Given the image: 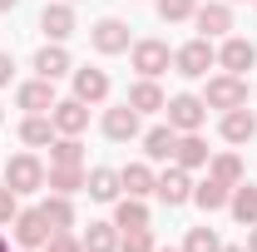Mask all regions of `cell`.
<instances>
[{
	"label": "cell",
	"mask_w": 257,
	"mask_h": 252,
	"mask_svg": "<svg viewBox=\"0 0 257 252\" xmlns=\"http://www.w3.org/2000/svg\"><path fill=\"white\" fill-rule=\"evenodd\" d=\"M208 69H218V45H213V40L193 35L188 45L173 50V74H183V79H208Z\"/></svg>",
	"instance_id": "6da1fadb"
},
{
	"label": "cell",
	"mask_w": 257,
	"mask_h": 252,
	"mask_svg": "<svg viewBox=\"0 0 257 252\" xmlns=\"http://www.w3.org/2000/svg\"><path fill=\"white\" fill-rule=\"evenodd\" d=\"M0 168H5V188H15L20 198L25 193H45V173L50 168L40 163V154H15V158H5Z\"/></svg>",
	"instance_id": "3957f363"
},
{
	"label": "cell",
	"mask_w": 257,
	"mask_h": 252,
	"mask_svg": "<svg viewBox=\"0 0 257 252\" xmlns=\"http://www.w3.org/2000/svg\"><path fill=\"white\" fill-rule=\"evenodd\" d=\"M69 69H74V60H69V50H64V45L50 40V45H40V50H35V74H40V79H64Z\"/></svg>",
	"instance_id": "ac0fdd59"
},
{
	"label": "cell",
	"mask_w": 257,
	"mask_h": 252,
	"mask_svg": "<svg viewBox=\"0 0 257 252\" xmlns=\"http://www.w3.org/2000/svg\"><path fill=\"white\" fill-rule=\"evenodd\" d=\"M55 79H40V74H35V79H25V84H20V89H15V104H20V109H25V114H50V109H55Z\"/></svg>",
	"instance_id": "9a60e30c"
},
{
	"label": "cell",
	"mask_w": 257,
	"mask_h": 252,
	"mask_svg": "<svg viewBox=\"0 0 257 252\" xmlns=\"http://www.w3.org/2000/svg\"><path fill=\"white\" fill-rule=\"evenodd\" d=\"M227 213L242 222V227H252V222H257V188L247 183V178L232 188V198H227Z\"/></svg>",
	"instance_id": "83f0119b"
},
{
	"label": "cell",
	"mask_w": 257,
	"mask_h": 252,
	"mask_svg": "<svg viewBox=\"0 0 257 252\" xmlns=\"http://www.w3.org/2000/svg\"><path fill=\"white\" fill-rule=\"evenodd\" d=\"M154 252H183V247H154Z\"/></svg>",
	"instance_id": "b9f144b4"
},
{
	"label": "cell",
	"mask_w": 257,
	"mask_h": 252,
	"mask_svg": "<svg viewBox=\"0 0 257 252\" xmlns=\"http://www.w3.org/2000/svg\"><path fill=\"white\" fill-rule=\"evenodd\" d=\"M218 134H223V144H252L257 139V114L242 104V109H227L223 119H218Z\"/></svg>",
	"instance_id": "e0dca14e"
},
{
	"label": "cell",
	"mask_w": 257,
	"mask_h": 252,
	"mask_svg": "<svg viewBox=\"0 0 257 252\" xmlns=\"http://www.w3.org/2000/svg\"><path fill=\"white\" fill-rule=\"evenodd\" d=\"M128 60L139 69V79H159L163 69H173V50H168V40H134L128 45Z\"/></svg>",
	"instance_id": "277c9868"
},
{
	"label": "cell",
	"mask_w": 257,
	"mask_h": 252,
	"mask_svg": "<svg viewBox=\"0 0 257 252\" xmlns=\"http://www.w3.org/2000/svg\"><path fill=\"white\" fill-rule=\"evenodd\" d=\"M203 104L208 109H218V114H227V109H242L247 104V79L242 74H208V84H203Z\"/></svg>",
	"instance_id": "7a4b0ae2"
},
{
	"label": "cell",
	"mask_w": 257,
	"mask_h": 252,
	"mask_svg": "<svg viewBox=\"0 0 257 252\" xmlns=\"http://www.w3.org/2000/svg\"><path fill=\"white\" fill-rule=\"evenodd\" d=\"M15 213H20V193L0 183V222H15Z\"/></svg>",
	"instance_id": "d590c367"
},
{
	"label": "cell",
	"mask_w": 257,
	"mask_h": 252,
	"mask_svg": "<svg viewBox=\"0 0 257 252\" xmlns=\"http://www.w3.org/2000/svg\"><path fill=\"white\" fill-rule=\"evenodd\" d=\"M154 232L149 227H139V232H119V252H154Z\"/></svg>",
	"instance_id": "836d02e7"
},
{
	"label": "cell",
	"mask_w": 257,
	"mask_h": 252,
	"mask_svg": "<svg viewBox=\"0 0 257 252\" xmlns=\"http://www.w3.org/2000/svg\"><path fill=\"white\" fill-rule=\"evenodd\" d=\"M252 10H257V0H252Z\"/></svg>",
	"instance_id": "7dc6e473"
},
{
	"label": "cell",
	"mask_w": 257,
	"mask_h": 252,
	"mask_svg": "<svg viewBox=\"0 0 257 252\" xmlns=\"http://www.w3.org/2000/svg\"><path fill=\"white\" fill-rule=\"evenodd\" d=\"M99 129H104V139H114V144H134L139 134H144V114L134 109V104H114V109H104V119H99Z\"/></svg>",
	"instance_id": "8992f818"
},
{
	"label": "cell",
	"mask_w": 257,
	"mask_h": 252,
	"mask_svg": "<svg viewBox=\"0 0 257 252\" xmlns=\"http://www.w3.org/2000/svg\"><path fill=\"white\" fill-rule=\"evenodd\" d=\"M89 45H94L99 55H128L134 35H128V25L119 20V15H104V20L89 25Z\"/></svg>",
	"instance_id": "ba28073f"
},
{
	"label": "cell",
	"mask_w": 257,
	"mask_h": 252,
	"mask_svg": "<svg viewBox=\"0 0 257 252\" xmlns=\"http://www.w3.org/2000/svg\"><path fill=\"white\" fill-rule=\"evenodd\" d=\"M84 178H89V168H50V173H45V193L74 198V193L84 188Z\"/></svg>",
	"instance_id": "f546056e"
},
{
	"label": "cell",
	"mask_w": 257,
	"mask_h": 252,
	"mask_svg": "<svg viewBox=\"0 0 257 252\" xmlns=\"http://www.w3.org/2000/svg\"><path fill=\"white\" fill-rule=\"evenodd\" d=\"M50 119H55V134H74V139H79V134L89 129V104L74 99V94H69V99H55Z\"/></svg>",
	"instance_id": "5bb4252c"
},
{
	"label": "cell",
	"mask_w": 257,
	"mask_h": 252,
	"mask_svg": "<svg viewBox=\"0 0 257 252\" xmlns=\"http://www.w3.org/2000/svg\"><path fill=\"white\" fill-rule=\"evenodd\" d=\"M84 193L94 198V203H119L124 198V183H119V168H89V178H84Z\"/></svg>",
	"instance_id": "d6986e66"
},
{
	"label": "cell",
	"mask_w": 257,
	"mask_h": 252,
	"mask_svg": "<svg viewBox=\"0 0 257 252\" xmlns=\"http://www.w3.org/2000/svg\"><path fill=\"white\" fill-rule=\"evenodd\" d=\"M50 222H45V213L40 208H20L15 213V222H10V237H15V247H45L50 242Z\"/></svg>",
	"instance_id": "30bf717a"
},
{
	"label": "cell",
	"mask_w": 257,
	"mask_h": 252,
	"mask_svg": "<svg viewBox=\"0 0 257 252\" xmlns=\"http://www.w3.org/2000/svg\"><path fill=\"white\" fill-rule=\"evenodd\" d=\"M154 178H159V173H154L149 163H124V168H119V183H124L128 198H149V193H154Z\"/></svg>",
	"instance_id": "4316f807"
},
{
	"label": "cell",
	"mask_w": 257,
	"mask_h": 252,
	"mask_svg": "<svg viewBox=\"0 0 257 252\" xmlns=\"http://www.w3.org/2000/svg\"><path fill=\"white\" fill-rule=\"evenodd\" d=\"M20 144L25 149H50L55 144V119L50 114H25L20 119Z\"/></svg>",
	"instance_id": "44dd1931"
},
{
	"label": "cell",
	"mask_w": 257,
	"mask_h": 252,
	"mask_svg": "<svg viewBox=\"0 0 257 252\" xmlns=\"http://www.w3.org/2000/svg\"><path fill=\"white\" fill-rule=\"evenodd\" d=\"M40 213H45V222H50L55 232H69V227H74V198H64V193H45Z\"/></svg>",
	"instance_id": "484cf974"
},
{
	"label": "cell",
	"mask_w": 257,
	"mask_h": 252,
	"mask_svg": "<svg viewBox=\"0 0 257 252\" xmlns=\"http://www.w3.org/2000/svg\"><path fill=\"white\" fill-rule=\"evenodd\" d=\"M208 173H213L218 183H227V188H237V183L247 178V163H242L237 154H213L208 158Z\"/></svg>",
	"instance_id": "f1b7e54d"
},
{
	"label": "cell",
	"mask_w": 257,
	"mask_h": 252,
	"mask_svg": "<svg viewBox=\"0 0 257 252\" xmlns=\"http://www.w3.org/2000/svg\"><path fill=\"white\" fill-rule=\"evenodd\" d=\"M208 158H213V149H208L198 134H178V149H173V163H178V168L198 173V168H208Z\"/></svg>",
	"instance_id": "ffe728a7"
},
{
	"label": "cell",
	"mask_w": 257,
	"mask_h": 252,
	"mask_svg": "<svg viewBox=\"0 0 257 252\" xmlns=\"http://www.w3.org/2000/svg\"><path fill=\"white\" fill-rule=\"evenodd\" d=\"M40 30H45V40L64 45L69 35L79 30V20H74V5H69V0H50V5L40 10Z\"/></svg>",
	"instance_id": "7c38bea8"
},
{
	"label": "cell",
	"mask_w": 257,
	"mask_h": 252,
	"mask_svg": "<svg viewBox=\"0 0 257 252\" xmlns=\"http://www.w3.org/2000/svg\"><path fill=\"white\" fill-rule=\"evenodd\" d=\"M252 64H257V45L252 40L223 35V45H218V69H223V74H247Z\"/></svg>",
	"instance_id": "8fae6325"
},
{
	"label": "cell",
	"mask_w": 257,
	"mask_h": 252,
	"mask_svg": "<svg viewBox=\"0 0 257 252\" xmlns=\"http://www.w3.org/2000/svg\"><path fill=\"white\" fill-rule=\"evenodd\" d=\"M247 252H257V222L247 227Z\"/></svg>",
	"instance_id": "74e56055"
},
{
	"label": "cell",
	"mask_w": 257,
	"mask_h": 252,
	"mask_svg": "<svg viewBox=\"0 0 257 252\" xmlns=\"http://www.w3.org/2000/svg\"><path fill=\"white\" fill-rule=\"evenodd\" d=\"M227 5H237V0H227Z\"/></svg>",
	"instance_id": "bcb514c9"
},
{
	"label": "cell",
	"mask_w": 257,
	"mask_h": 252,
	"mask_svg": "<svg viewBox=\"0 0 257 252\" xmlns=\"http://www.w3.org/2000/svg\"><path fill=\"white\" fill-rule=\"evenodd\" d=\"M223 252H247V242H223Z\"/></svg>",
	"instance_id": "f35d334b"
},
{
	"label": "cell",
	"mask_w": 257,
	"mask_h": 252,
	"mask_svg": "<svg viewBox=\"0 0 257 252\" xmlns=\"http://www.w3.org/2000/svg\"><path fill=\"white\" fill-rule=\"evenodd\" d=\"M193 30L203 35V40H223V35H232V5H227V0L198 5V10H193Z\"/></svg>",
	"instance_id": "9c48e42d"
},
{
	"label": "cell",
	"mask_w": 257,
	"mask_h": 252,
	"mask_svg": "<svg viewBox=\"0 0 257 252\" xmlns=\"http://www.w3.org/2000/svg\"><path fill=\"white\" fill-rule=\"evenodd\" d=\"M114 227H119V232H139V227H149V203L124 193V198L114 203Z\"/></svg>",
	"instance_id": "7402d4cb"
},
{
	"label": "cell",
	"mask_w": 257,
	"mask_h": 252,
	"mask_svg": "<svg viewBox=\"0 0 257 252\" xmlns=\"http://www.w3.org/2000/svg\"><path fill=\"white\" fill-rule=\"evenodd\" d=\"M69 84H74V99H84L89 109H94V104H104V99H109V89H114V84H109V74H104L99 64L69 69Z\"/></svg>",
	"instance_id": "4fadbf2b"
},
{
	"label": "cell",
	"mask_w": 257,
	"mask_h": 252,
	"mask_svg": "<svg viewBox=\"0 0 257 252\" xmlns=\"http://www.w3.org/2000/svg\"><path fill=\"white\" fill-rule=\"evenodd\" d=\"M183 252H223V237H218L213 227H188V237H183Z\"/></svg>",
	"instance_id": "d6a6232c"
},
{
	"label": "cell",
	"mask_w": 257,
	"mask_h": 252,
	"mask_svg": "<svg viewBox=\"0 0 257 252\" xmlns=\"http://www.w3.org/2000/svg\"><path fill=\"white\" fill-rule=\"evenodd\" d=\"M0 252H10V242H5V232H0Z\"/></svg>",
	"instance_id": "60d3db41"
},
{
	"label": "cell",
	"mask_w": 257,
	"mask_h": 252,
	"mask_svg": "<svg viewBox=\"0 0 257 252\" xmlns=\"http://www.w3.org/2000/svg\"><path fill=\"white\" fill-rule=\"evenodd\" d=\"M40 252H84V242H79L74 232H50V242H45Z\"/></svg>",
	"instance_id": "e575fe53"
},
{
	"label": "cell",
	"mask_w": 257,
	"mask_h": 252,
	"mask_svg": "<svg viewBox=\"0 0 257 252\" xmlns=\"http://www.w3.org/2000/svg\"><path fill=\"white\" fill-rule=\"evenodd\" d=\"M15 5H20V0H0V15H10V10H15Z\"/></svg>",
	"instance_id": "ab89813d"
},
{
	"label": "cell",
	"mask_w": 257,
	"mask_h": 252,
	"mask_svg": "<svg viewBox=\"0 0 257 252\" xmlns=\"http://www.w3.org/2000/svg\"><path fill=\"white\" fill-rule=\"evenodd\" d=\"M10 74H15V60H10V55H5V50H0V89H5V84H10Z\"/></svg>",
	"instance_id": "8d00e7d4"
},
{
	"label": "cell",
	"mask_w": 257,
	"mask_h": 252,
	"mask_svg": "<svg viewBox=\"0 0 257 252\" xmlns=\"http://www.w3.org/2000/svg\"><path fill=\"white\" fill-rule=\"evenodd\" d=\"M50 168H84V144L74 134H55L50 144Z\"/></svg>",
	"instance_id": "d4e9b609"
},
{
	"label": "cell",
	"mask_w": 257,
	"mask_h": 252,
	"mask_svg": "<svg viewBox=\"0 0 257 252\" xmlns=\"http://www.w3.org/2000/svg\"><path fill=\"white\" fill-rule=\"evenodd\" d=\"M139 144H144V158L149 163H173V149H178V129L173 124H154L139 134Z\"/></svg>",
	"instance_id": "2e32d148"
},
{
	"label": "cell",
	"mask_w": 257,
	"mask_h": 252,
	"mask_svg": "<svg viewBox=\"0 0 257 252\" xmlns=\"http://www.w3.org/2000/svg\"><path fill=\"white\" fill-rule=\"evenodd\" d=\"M154 198H159L163 208H183V203H193V173L178 168V163H168L159 178H154Z\"/></svg>",
	"instance_id": "52a82bcc"
},
{
	"label": "cell",
	"mask_w": 257,
	"mask_h": 252,
	"mask_svg": "<svg viewBox=\"0 0 257 252\" xmlns=\"http://www.w3.org/2000/svg\"><path fill=\"white\" fill-rule=\"evenodd\" d=\"M128 104H134L139 114H163L168 94L159 89V79H134V89H128Z\"/></svg>",
	"instance_id": "603a6c76"
},
{
	"label": "cell",
	"mask_w": 257,
	"mask_h": 252,
	"mask_svg": "<svg viewBox=\"0 0 257 252\" xmlns=\"http://www.w3.org/2000/svg\"><path fill=\"white\" fill-rule=\"evenodd\" d=\"M154 10H159L163 25H183V20H193L198 0H154Z\"/></svg>",
	"instance_id": "1f68e13d"
},
{
	"label": "cell",
	"mask_w": 257,
	"mask_h": 252,
	"mask_svg": "<svg viewBox=\"0 0 257 252\" xmlns=\"http://www.w3.org/2000/svg\"><path fill=\"white\" fill-rule=\"evenodd\" d=\"M20 252H40V247H20Z\"/></svg>",
	"instance_id": "7bdbcfd3"
},
{
	"label": "cell",
	"mask_w": 257,
	"mask_h": 252,
	"mask_svg": "<svg viewBox=\"0 0 257 252\" xmlns=\"http://www.w3.org/2000/svg\"><path fill=\"white\" fill-rule=\"evenodd\" d=\"M69 5H79V0H69Z\"/></svg>",
	"instance_id": "f6af8a7d"
},
{
	"label": "cell",
	"mask_w": 257,
	"mask_h": 252,
	"mask_svg": "<svg viewBox=\"0 0 257 252\" xmlns=\"http://www.w3.org/2000/svg\"><path fill=\"white\" fill-rule=\"evenodd\" d=\"M163 124H173L178 134H198V129L208 124V104L203 94H173L163 104Z\"/></svg>",
	"instance_id": "5b68a950"
},
{
	"label": "cell",
	"mask_w": 257,
	"mask_h": 252,
	"mask_svg": "<svg viewBox=\"0 0 257 252\" xmlns=\"http://www.w3.org/2000/svg\"><path fill=\"white\" fill-rule=\"evenodd\" d=\"M79 242H84V252H119V227L114 222H89Z\"/></svg>",
	"instance_id": "4dcf8cb0"
},
{
	"label": "cell",
	"mask_w": 257,
	"mask_h": 252,
	"mask_svg": "<svg viewBox=\"0 0 257 252\" xmlns=\"http://www.w3.org/2000/svg\"><path fill=\"white\" fill-rule=\"evenodd\" d=\"M0 124H5V109H0Z\"/></svg>",
	"instance_id": "ee69618b"
},
{
	"label": "cell",
	"mask_w": 257,
	"mask_h": 252,
	"mask_svg": "<svg viewBox=\"0 0 257 252\" xmlns=\"http://www.w3.org/2000/svg\"><path fill=\"white\" fill-rule=\"evenodd\" d=\"M227 198H232V188H227V183H218L213 173H208L203 183H193V203H198L203 213H223V208H227Z\"/></svg>",
	"instance_id": "cb8c5ba5"
}]
</instances>
